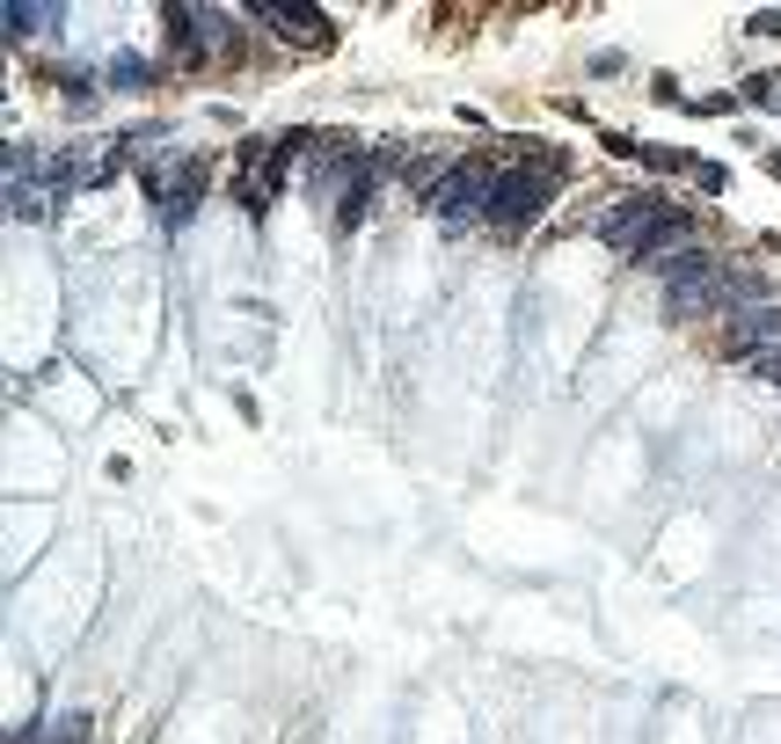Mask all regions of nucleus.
<instances>
[{"label":"nucleus","mask_w":781,"mask_h":744,"mask_svg":"<svg viewBox=\"0 0 781 744\" xmlns=\"http://www.w3.org/2000/svg\"><path fill=\"white\" fill-rule=\"evenodd\" d=\"M664 300H672L680 321H694V314H737V307H753L759 292H753L745 270H723V264H716V248H701V256H686V264L664 278Z\"/></svg>","instance_id":"1"},{"label":"nucleus","mask_w":781,"mask_h":744,"mask_svg":"<svg viewBox=\"0 0 781 744\" xmlns=\"http://www.w3.org/2000/svg\"><path fill=\"white\" fill-rule=\"evenodd\" d=\"M672 219H680V212H672V205H664L658 191H635L629 205H613V212L599 219V241L643 264V256H650V248H658V241L672 234Z\"/></svg>","instance_id":"2"},{"label":"nucleus","mask_w":781,"mask_h":744,"mask_svg":"<svg viewBox=\"0 0 781 744\" xmlns=\"http://www.w3.org/2000/svg\"><path fill=\"white\" fill-rule=\"evenodd\" d=\"M489 191H497V169L489 161H453V169H439V183H431V212L446 219V227H467V219H489Z\"/></svg>","instance_id":"3"},{"label":"nucleus","mask_w":781,"mask_h":744,"mask_svg":"<svg viewBox=\"0 0 781 744\" xmlns=\"http://www.w3.org/2000/svg\"><path fill=\"white\" fill-rule=\"evenodd\" d=\"M548 191H556V169H540V175H526V169H497V191H489V219L483 227H526V219H540L548 212Z\"/></svg>","instance_id":"4"},{"label":"nucleus","mask_w":781,"mask_h":744,"mask_svg":"<svg viewBox=\"0 0 781 744\" xmlns=\"http://www.w3.org/2000/svg\"><path fill=\"white\" fill-rule=\"evenodd\" d=\"M59 205H66V175H59V169L37 175V161L15 146V154H8V212H15V219H51Z\"/></svg>","instance_id":"5"},{"label":"nucleus","mask_w":781,"mask_h":744,"mask_svg":"<svg viewBox=\"0 0 781 744\" xmlns=\"http://www.w3.org/2000/svg\"><path fill=\"white\" fill-rule=\"evenodd\" d=\"M774 343H781V307H774V300H753V307L723 314V337H716V351H723V358H737V365H753L759 351H774Z\"/></svg>","instance_id":"6"},{"label":"nucleus","mask_w":781,"mask_h":744,"mask_svg":"<svg viewBox=\"0 0 781 744\" xmlns=\"http://www.w3.org/2000/svg\"><path fill=\"white\" fill-rule=\"evenodd\" d=\"M248 15H264V29H278L285 45H300V51H321L337 29H329V15L321 8H307V0H256Z\"/></svg>","instance_id":"7"},{"label":"nucleus","mask_w":781,"mask_h":744,"mask_svg":"<svg viewBox=\"0 0 781 744\" xmlns=\"http://www.w3.org/2000/svg\"><path fill=\"white\" fill-rule=\"evenodd\" d=\"M51 15H59V8H45V0H8V8H0V29H8V37H29V29H45Z\"/></svg>","instance_id":"8"},{"label":"nucleus","mask_w":781,"mask_h":744,"mask_svg":"<svg viewBox=\"0 0 781 744\" xmlns=\"http://www.w3.org/2000/svg\"><path fill=\"white\" fill-rule=\"evenodd\" d=\"M753 373H759L767 387H781V343H774V351H759V358H753Z\"/></svg>","instance_id":"9"},{"label":"nucleus","mask_w":781,"mask_h":744,"mask_svg":"<svg viewBox=\"0 0 781 744\" xmlns=\"http://www.w3.org/2000/svg\"><path fill=\"white\" fill-rule=\"evenodd\" d=\"M753 29H767V37H781V8H759V15H753Z\"/></svg>","instance_id":"10"}]
</instances>
